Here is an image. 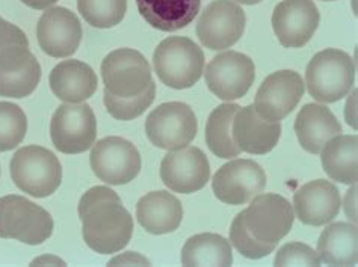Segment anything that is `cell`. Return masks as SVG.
Returning <instances> with one entry per match:
<instances>
[{"label":"cell","instance_id":"9","mask_svg":"<svg viewBox=\"0 0 358 267\" xmlns=\"http://www.w3.org/2000/svg\"><path fill=\"white\" fill-rule=\"evenodd\" d=\"M90 164L101 181L110 186H122L134 181L141 173L143 160L138 148L120 136H109L91 147Z\"/></svg>","mask_w":358,"mask_h":267},{"label":"cell","instance_id":"8","mask_svg":"<svg viewBox=\"0 0 358 267\" xmlns=\"http://www.w3.org/2000/svg\"><path fill=\"white\" fill-rule=\"evenodd\" d=\"M101 79L105 91L115 97H135L153 82L152 66L143 53L134 49H117L103 59Z\"/></svg>","mask_w":358,"mask_h":267},{"label":"cell","instance_id":"19","mask_svg":"<svg viewBox=\"0 0 358 267\" xmlns=\"http://www.w3.org/2000/svg\"><path fill=\"white\" fill-rule=\"evenodd\" d=\"M294 207L301 222L322 226L337 217L342 207V198L331 181L315 180L296 190Z\"/></svg>","mask_w":358,"mask_h":267},{"label":"cell","instance_id":"3","mask_svg":"<svg viewBox=\"0 0 358 267\" xmlns=\"http://www.w3.org/2000/svg\"><path fill=\"white\" fill-rule=\"evenodd\" d=\"M355 65L350 55L327 49L313 56L306 70L307 91L320 103H336L354 88Z\"/></svg>","mask_w":358,"mask_h":267},{"label":"cell","instance_id":"4","mask_svg":"<svg viewBox=\"0 0 358 267\" xmlns=\"http://www.w3.org/2000/svg\"><path fill=\"white\" fill-rule=\"evenodd\" d=\"M9 168L14 185L34 198L53 195L62 183L61 161L50 150L40 145L18 150Z\"/></svg>","mask_w":358,"mask_h":267},{"label":"cell","instance_id":"33","mask_svg":"<svg viewBox=\"0 0 358 267\" xmlns=\"http://www.w3.org/2000/svg\"><path fill=\"white\" fill-rule=\"evenodd\" d=\"M275 266H320V259L315 250L301 242L281 246L274 260Z\"/></svg>","mask_w":358,"mask_h":267},{"label":"cell","instance_id":"12","mask_svg":"<svg viewBox=\"0 0 358 267\" xmlns=\"http://www.w3.org/2000/svg\"><path fill=\"white\" fill-rule=\"evenodd\" d=\"M245 11L233 0H213L196 23V36L209 50H225L236 44L245 31Z\"/></svg>","mask_w":358,"mask_h":267},{"label":"cell","instance_id":"34","mask_svg":"<svg viewBox=\"0 0 358 267\" xmlns=\"http://www.w3.org/2000/svg\"><path fill=\"white\" fill-rule=\"evenodd\" d=\"M14 45L29 47V40L20 27L0 17V53Z\"/></svg>","mask_w":358,"mask_h":267},{"label":"cell","instance_id":"16","mask_svg":"<svg viewBox=\"0 0 358 267\" xmlns=\"http://www.w3.org/2000/svg\"><path fill=\"white\" fill-rule=\"evenodd\" d=\"M320 23L313 0H282L272 13V29L287 49H299L312 40Z\"/></svg>","mask_w":358,"mask_h":267},{"label":"cell","instance_id":"37","mask_svg":"<svg viewBox=\"0 0 358 267\" xmlns=\"http://www.w3.org/2000/svg\"><path fill=\"white\" fill-rule=\"evenodd\" d=\"M234 2L242 3V5H257L262 2V0H234Z\"/></svg>","mask_w":358,"mask_h":267},{"label":"cell","instance_id":"6","mask_svg":"<svg viewBox=\"0 0 358 267\" xmlns=\"http://www.w3.org/2000/svg\"><path fill=\"white\" fill-rule=\"evenodd\" d=\"M50 136L55 148L64 154H80L88 151L97 139V120L90 104H61L53 113Z\"/></svg>","mask_w":358,"mask_h":267},{"label":"cell","instance_id":"7","mask_svg":"<svg viewBox=\"0 0 358 267\" xmlns=\"http://www.w3.org/2000/svg\"><path fill=\"white\" fill-rule=\"evenodd\" d=\"M199 121L191 106L180 101H169L157 106L147 117L145 133L153 145L162 150L187 147L196 136Z\"/></svg>","mask_w":358,"mask_h":267},{"label":"cell","instance_id":"14","mask_svg":"<svg viewBox=\"0 0 358 267\" xmlns=\"http://www.w3.org/2000/svg\"><path fill=\"white\" fill-rule=\"evenodd\" d=\"M304 92L306 83L296 71L281 70L263 80L254 108L263 120L281 121L296 109Z\"/></svg>","mask_w":358,"mask_h":267},{"label":"cell","instance_id":"20","mask_svg":"<svg viewBox=\"0 0 358 267\" xmlns=\"http://www.w3.org/2000/svg\"><path fill=\"white\" fill-rule=\"evenodd\" d=\"M231 131L241 151L262 156L277 147L281 138V124L280 121L263 120L254 104H250L239 108L233 120Z\"/></svg>","mask_w":358,"mask_h":267},{"label":"cell","instance_id":"18","mask_svg":"<svg viewBox=\"0 0 358 267\" xmlns=\"http://www.w3.org/2000/svg\"><path fill=\"white\" fill-rule=\"evenodd\" d=\"M41 80V65L29 47L14 45L0 53V97L24 99Z\"/></svg>","mask_w":358,"mask_h":267},{"label":"cell","instance_id":"31","mask_svg":"<svg viewBox=\"0 0 358 267\" xmlns=\"http://www.w3.org/2000/svg\"><path fill=\"white\" fill-rule=\"evenodd\" d=\"M155 97H156V83L152 82L143 94L135 95V97H129V99L115 97V95L105 91L103 92V103H105L106 110L109 112V115L112 118L120 120V121H131L143 115V113L152 106Z\"/></svg>","mask_w":358,"mask_h":267},{"label":"cell","instance_id":"21","mask_svg":"<svg viewBox=\"0 0 358 267\" xmlns=\"http://www.w3.org/2000/svg\"><path fill=\"white\" fill-rule=\"evenodd\" d=\"M136 217L147 233L155 236L169 234L174 233L183 221V205L173 194L157 190L139 199Z\"/></svg>","mask_w":358,"mask_h":267},{"label":"cell","instance_id":"38","mask_svg":"<svg viewBox=\"0 0 358 267\" xmlns=\"http://www.w3.org/2000/svg\"><path fill=\"white\" fill-rule=\"evenodd\" d=\"M322 2H336V0H322Z\"/></svg>","mask_w":358,"mask_h":267},{"label":"cell","instance_id":"28","mask_svg":"<svg viewBox=\"0 0 358 267\" xmlns=\"http://www.w3.org/2000/svg\"><path fill=\"white\" fill-rule=\"evenodd\" d=\"M241 106L234 103L221 104L212 110L206 124V144L216 157L233 159L241 154V150L233 139V120Z\"/></svg>","mask_w":358,"mask_h":267},{"label":"cell","instance_id":"10","mask_svg":"<svg viewBox=\"0 0 358 267\" xmlns=\"http://www.w3.org/2000/svg\"><path fill=\"white\" fill-rule=\"evenodd\" d=\"M206 85L224 101L245 97L256 79V66L250 56L229 50L220 53L206 66Z\"/></svg>","mask_w":358,"mask_h":267},{"label":"cell","instance_id":"35","mask_svg":"<svg viewBox=\"0 0 358 267\" xmlns=\"http://www.w3.org/2000/svg\"><path fill=\"white\" fill-rule=\"evenodd\" d=\"M110 266L114 264H147L150 266V261L144 257H141L138 252H126L120 257H115L114 260H110Z\"/></svg>","mask_w":358,"mask_h":267},{"label":"cell","instance_id":"1","mask_svg":"<svg viewBox=\"0 0 358 267\" xmlns=\"http://www.w3.org/2000/svg\"><path fill=\"white\" fill-rule=\"evenodd\" d=\"M78 212L83 240L94 252L117 254L134 236V217L117 192L106 186L91 187L80 198Z\"/></svg>","mask_w":358,"mask_h":267},{"label":"cell","instance_id":"30","mask_svg":"<svg viewBox=\"0 0 358 267\" xmlns=\"http://www.w3.org/2000/svg\"><path fill=\"white\" fill-rule=\"evenodd\" d=\"M27 133V117L14 103L0 101V152L14 150Z\"/></svg>","mask_w":358,"mask_h":267},{"label":"cell","instance_id":"15","mask_svg":"<svg viewBox=\"0 0 358 267\" xmlns=\"http://www.w3.org/2000/svg\"><path fill=\"white\" fill-rule=\"evenodd\" d=\"M160 178L173 192H199L210 178L209 159L196 147L171 150L160 164Z\"/></svg>","mask_w":358,"mask_h":267},{"label":"cell","instance_id":"36","mask_svg":"<svg viewBox=\"0 0 358 267\" xmlns=\"http://www.w3.org/2000/svg\"><path fill=\"white\" fill-rule=\"evenodd\" d=\"M22 2L26 6L36 9V11H43V9L52 8L56 2H58V0H22Z\"/></svg>","mask_w":358,"mask_h":267},{"label":"cell","instance_id":"23","mask_svg":"<svg viewBox=\"0 0 358 267\" xmlns=\"http://www.w3.org/2000/svg\"><path fill=\"white\" fill-rule=\"evenodd\" d=\"M295 133L301 147L312 154H319L329 139L341 135L342 126L327 106L308 103L295 120Z\"/></svg>","mask_w":358,"mask_h":267},{"label":"cell","instance_id":"26","mask_svg":"<svg viewBox=\"0 0 358 267\" xmlns=\"http://www.w3.org/2000/svg\"><path fill=\"white\" fill-rule=\"evenodd\" d=\"M358 138L357 135H337L329 139L320 150L327 175L343 185H355L358 178L357 168Z\"/></svg>","mask_w":358,"mask_h":267},{"label":"cell","instance_id":"32","mask_svg":"<svg viewBox=\"0 0 358 267\" xmlns=\"http://www.w3.org/2000/svg\"><path fill=\"white\" fill-rule=\"evenodd\" d=\"M230 243L236 247L242 257L250 260L265 259V257L275 251V247L278 245L262 242L257 240L256 237H252L247 230V226H245L242 212L238 213L236 217L233 219V224L230 228Z\"/></svg>","mask_w":358,"mask_h":267},{"label":"cell","instance_id":"13","mask_svg":"<svg viewBox=\"0 0 358 267\" xmlns=\"http://www.w3.org/2000/svg\"><path fill=\"white\" fill-rule=\"evenodd\" d=\"M266 186V174L257 161L236 159L225 164L213 175L212 189L221 203L242 205L263 192Z\"/></svg>","mask_w":358,"mask_h":267},{"label":"cell","instance_id":"24","mask_svg":"<svg viewBox=\"0 0 358 267\" xmlns=\"http://www.w3.org/2000/svg\"><path fill=\"white\" fill-rule=\"evenodd\" d=\"M141 17L162 32L180 31L200 13L201 0H136Z\"/></svg>","mask_w":358,"mask_h":267},{"label":"cell","instance_id":"27","mask_svg":"<svg viewBox=\"0 0 358 267\" xmlns=\"http://www.w3.org/2000/svg\"><path fill=\"white\" fill-rule=\"evenodd\" d=\"M183 266H222L233 264L231 243L220 234L203 233L186 240L182 250Z\"/></svg>","mask_w":358,"mask_h":267},{"label":"cell","instance_id":"22","mask_svg":"<svg viewBox=\"0 0 358 267\" xmlns=\"http://www.w3.org/2000/svg\"><path fill=\"white\" fill-rule=\"evenodd\" d=\"M49 83L56 99L65 103H83L97 91L99 79L88 64L70 59L55 66Z\"/></svg>","mask_w":358,"mask_h":267},{"label":"cell","instance_id":"29","mask_svg":"<svg viewBox=\"0 0 358 267\" xmlns=\"http://www.w3.org/2000/svg\"><path fill=\"white\" fill-rule=\"evenodd\" d=\"M85 22L97 29H109L124 20L127 0H78Z\"/></svg>","mask_w":358,"mask_h":267},{"label":"cell","instance_id":"25","mask_svg":"<svg viewBox=\"0 0 358 267\" xmlns=\"http://www.w3.org/2000/svg\"><path fill=\"white\" fill-rule=\"evenodd\" d=\"M317 255L327 266H355L358 261V233L351 222L328 225L317 240Z\"/></svg>","mask_w":358,"mask_h":267},{"label":"cell","instance_id":"2","mask_svg":"<svg viewBox=\"0 0 358 267\" xmlns=\"http://www.w3.org/2000/svg\"><path fill=\"white\" fill-rule=\"evenodd\" d=\"M153 66L159 80L173 89H187L201 79L204 53L186 36H169L153 53Z\"/></svg>","mask_w":358,"mask_h":267},{"label":"cell","instance_id":"11","mask_svg":"<svg viewBox=\"0 0 358 267\" xmlns=\"http://www.w3.org/2000/svg\"><path fill=\"white\" fill-rule=\"evenodd\" d=\"M242 213L250 234L268 243H278L295 222L294 205L277 194H259Z\"/></svg>","mask_w":358,"mask_h":267},{"label":"cell","instance_id":"5","mask_svg":"<svg viewBox=\"0 0 358 267\" xmlns=\"http://www.w3.org/2000/svg\"><path fill=\"white\" fill-rule=\"evenodd\" d=\"M53 219L43 207L18 195L0 198V238L41 245L53 234Z\"/></svg>","mask_w":358,"mask_h":267},{"label":"cell","instance_id":"17","mask_svg":"<svg viewBox=\"0 0 358 267\" xmlns=\"http://www.w3.org/2000/svg\"><path fill=\"white\" fill-rule=\"evenodd\" d=\"M36 38L45 55L52 58H69L78 52L82 41L80 20L67 8H49L36 24Z\"/></svg>","mask_w":358,"mask_h":267}]
</instances>
